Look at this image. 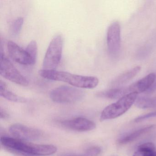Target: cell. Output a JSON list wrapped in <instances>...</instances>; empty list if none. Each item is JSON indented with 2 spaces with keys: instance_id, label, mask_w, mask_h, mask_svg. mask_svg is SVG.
<instances>
[{
  "instance_id": "6da1fadb",
  "label": "cell",
  "mask_w": 156,
  "mask_h": 156,
  "mask_svg": "<svg viewBox=\"0 0 156 156\" xmlns=\"http://www.w3.org/2000/svg\"><path fill=\"white\" fill-rule=\"evenodd\" d=\"M1 143L10 151L24 156H49L57 151V147L54 145L33 144L5 136L1 138Z\"/></svg>"
},
{
  "instance_id": "7a4b0ae2",
  "label": "cell",
  "mask_w": 156,
  "mask_h": 156,
  "mask_svg": "<svg viewBox=\"0 0 156 156\" xmlns=\"http://www.w3.org/2000/svg\"><path fill=\"white\" fill-rule=\"evenodd\" d=\"M39 73L41 76L45 79L65 82L78 88L92 89L96 87L99 83V80L95 76L79 75L64 71L42 69Z\"/></svg>"
},
{
  "instance_id": "3957f363",
  "label": "cell",
  "mask_w": 156,
  "mask_h": 156,
  "mask_svg": "<svg viewBox=\"0 0 156 156\" xmlns=\"http://www.w3.org/2000/svg\"><path fill=\"white\" fill-rule=\"evenodd\" d=\"M137 95L136 93H129L119 99L115 103L107 106L101 113L100 121L113 119L123 115L136 102Z\"/></svg>"
},
{
  "instance_id": "277c9868",
  "label": "cell",
  "mask_w": 156,
  "mask_h": 156,
  "mask_svg": "<svg viewBox=\"0 0 156 156\" xmlns=\"http://www.w3.org/2000/svg\"><path fill=\"white\" fill-rule=\"evenodd\" d=\"M63 39L62 36L56 35L50 42L43 63V70H55L61 62L62 53Z\"/></svg>"
},
{
  "instance_id": "5b68a950",
  "label": "cell",
  "mask_w": 156,
  "mask_h": 156,
  "mask_svg": "<svg viewBox=\"0 0 156 156\" xmlns=\"http://www.w3.org/2000/svg\"><path fill=\"white\" fill-rule=\"evenodd\" d=\"M84 96V92L81 89L66 85L54 88L50 94L51 99L59 104L76 103L82 100Z\"/></svg>"
},
{
  "instance_id": "8992f818",
  "label": "cell",
  "mask_w": 156,
  "mask_h": 156,
  "mask_svg": "<svg viewBox=\"0 0 156 156\" xmlns=\"http://www.w3.org/2000/svg\"><path fill=\"white\" fill-rule=\"evenodd\" d=\"M0 74L5 79L20 85L26 87L29 85L28 80L2 52L0 55Z\"/></svg>"
},
{
  "instance_id": "52a82bcc",
  "label": "cell",
  "mask_w": 156,
  "mask_h": 156,
  "mask_svg": "<svg viewBox=\"0 0 156 156\" xmlns=\"http://www.w3.org/2000/svg\"><path fill=\"white\" fill-rule=\"evenodd\" d=\"M9 130L15 138L24 141L38 140L43 136L42 132L39 129L20 124H13Z\"/></svg>"
},
{
  "instance_id": "ba28073f",
  "label": "cell",
  "mask_w": 156,
  "mask_h": 156,
  "mask_svg": "<svg viewBox=\"0 0 156 156\" xmlns=\"http://www.w3.org/2000/svg\"><path fill=\"white\" fill-rule=\"evenodd\" d=\"M120 33L121 28L119 22H114L109 25L107 33V44L109 54L113 56L117 55L120 51Z\"/></svg>"
},
{
  "instance_id": "9c48e42d",
  "label": "cell",
  "mask_w": 156,
  "mask_h": 156,
  "mask_svg": "<svg viewBox=\"0 0 156 156\" xmlns=\"http://www.w3.org/2000/svg\"><path fill=\"white\" fill-rule=\"evenodd\" d=\"M7 48L9 55L16 62L23 65H33L35 64L26 50L21 48L15 43L9 41L7 44Z\"/></svg>"
},
{
  "instance_id": "30bf717a",
  "label": "cell",
  "mask_w": 156,
  "mask_h": 156,
  "mask_svg": "<svg viewBox=\"0 0 156 156\" xmlns=\"http://www.w3.org/2000/svg\"><path fill=\"white\" fill-rule=\"evenodd\" d=\"M62 125L68 129L80 132L90 131L96 128V124L93 121L82 117L64 120Z\"/></svg>"
},
{
  "instance_id": "8fae6325",
  "label": "cell",
  "mask_w": 156,
  "mask_h": 156,
  "mask_svg": "<svg viewBox=\"0 0 156 156\" xmlns=\"http://www.w3.org/2000/svg\"><path fill=\"white\" fill-rule=\"evenodd\" d=\"M156 81V74L152 73L133 83L127 87L129 93L139 94L147 92Z\"/></svg>"
},
{
  "instance_id": "7c38bea8",
  "label": "cell",
  "mask_w": 156,
  "mask_h": 156,
  "mask_svg": "<svg viewBox=\"0 0 156 156\" xmlns=\"http://www.w3.org/2000/svg\"><path fill=\"white\" fill-rule=\"evenodd\" d=\"M140 70L141 67L139 66L132 68L115 79L111 83V86L114 87H118L126 83L134 78L140 72Z\"/></svg>"
},
{
  "instance_id": "4fadbf2b",
  "label": "cell",
  "mask_w": 156,
  "mask_h": 156,
  "mask_svg": "<svg viewBox=\"0 0 156 156\" xmlns=\"http://www.w3.org/2000/svg\"><path fill=\"white\" fill-rule=\"evenodd\" d=\"M129 94L127 87H118L112 88L106 91H102L97 94L99 97L109 99H118Z\"/></svg>"
},
{
  "instance_id": "5bb4252c",
  "label": "cell",
  "mask_w": 156,
  "mask_h": 156,
  "mask_svg": "<svg viewBox=\"0 0 156 156\" xmlns=\"http://www.w3.org/2000/svg\"><path fill=\"white\" fill-rule=\"evenodd\" d=\"M0 95L10 101L17 103H25L27 99L24 98L17 95L10 91L7 85L2 81H0Z\"/></svg>"
},
{
  "instance_id": "9a60e30c",
  "label": "cell",
  "mask_w": 156,
  "mask_h": 156,
  "mask_svg": "<svg viewBox=\"0 0 156 156\" xmlns=\"http://www.w3.org/2000/svg\"><path fill=\"white\" fill-rule=\"evenodd\" d=\"M154 126H155L154 125H151V126H147L135 130V131L131 132L129 134H128L123 137L120 138L119 140V142L120 144H124L131 142V141L136 139L137 138L139 137L143 134H145L151 130L153 128H154Z\"/></svg>"
},
{
  "instance_id": "2e32d148",
  "label": "cell",
  "mask_w": 156,
  "mask_h": 156,
  "mask_svg": "<svg viewBox=\"0 0 156 156\" xmlns=\"http://www.w3.org/2000/svg\"><path fill=\"white\" fill-rule=\"evenodd\" d=\"M133 156H156L155 145L151 142L141 144L138 147Z\"/></svg>"
},
{
  "instance_id": "e0dca14e",
  "label": "cell",
  "mask_w": 156,
  "mask_h": 156,
  "mask_svg": "<svg viewBox=\"0 0 156 156\" xmlns=\"http://www.w3.org/2000/svg\"><path fill=\"white\" fill-rule=\"evenodd\" d=\"M136 105L140 108H152L156 106V98H150L147 97H140L137 98Z\"/></svg>"
},
{
  "instance_id": "ac0fdd59",
  "label": "cell",
  "mask_w": 156,
  "mask_h": 156,
  "mask_svg": "<svg viewBox=\"0 0 156 156\" xmlns=\"http://www.w3.org/2000/svg\"><path fill=\"white\" fill-rule=\"evenodd\" d=\"M23 18L19 17L12 23L10 28V31L13 37L17 36L20 33L23 24Z\"/></svg>"
},
{
  "instance_id": "d6986e66",
  "label": "cell",
  "mask_w": 156,
  "mask_h": 156,
  "mask_svg": "<svg viewBox=\"0 0 156 156\" xmlns=\"http://www.w3.org/2000/svg\"><path fill=\"white\" fill-rule=\"evenodd\" d=\"M27 52L30 55L32 58L33 61L35 63L37 58V52H38V47L36 41H32L27 45L25 49Z\"/></svg>"
},
{
  "instance_id": "ffe728a7",
  "label": "cell",
  "mask_w": 156,
  "mask_h": 156,
  "mask_svg": "<svg viewBox=\"0 0 156 156\" xmlns=\"http://www.w3.org/2000/svg\"><path fill=\"white\" fill-rule=\"evenodd\" d=\"M101 152V148L97 146L91 147L87 150L86 156H98Z\"/></svg>"
},
{
  "instance_id": "44dd1931",
  "label": "cell",
  "mask_w": 156,
  "mask_h": 156,
  "mask_svg": "<svg viewBox=\"0 0 156 156\" xmlns=\"http://www.w3.org/2000/svg\"><path fill=\"white\" fill-rule=\"evenodd\" d=\"M156 116V112H151V113H148V114H146V115H144L138 117L137 118L135 119V121H136V122H139V121H142V120H144V119Z\"/></svg>"
},
{
  "instance_id": "7402d4cb",
  "label": "cell",
  "mask_w": 156,
  "mask_h": 156,
  "mask_svg": "<svg viewBox=\"0 0 156 156\" xmlns=\"http://www.w3.org/2000/svg\"><path fill=\"white\" fill-rule=\"evenodd\" d=\"M8 115L6 112L3 111L2 109H1V114H0V117L1 119H5L7 117Z\"/></svg>"
},
{
  "instance_id": "603a6c76",
  "label": "cell",
  "mask_w": 156,
  "mask_h": 156,
  "mask_svg": "<svg viewBox=\"0 0 156 156\" xmlns=\"http://www.w3.org/2000/svg\"><path fill=\"white\" fill-rule=\"evenodd\" d=\"M62 156H83L82 155H77V154H70V155H65Z\"/></svg>"
}]
</instances>
